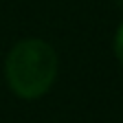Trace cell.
<instances>
[{
    "instance_id": "obj_3",
    "label": "cell",
    "mask_w": 123,
    "mask_h": 123,
    "mask_svg": "<svg viewBox=\"0 0 123 123\" xmlns=\"http://www.w3.org/2000/svg\"><path fill=\"white\" fill-rule=\"evenodd\" d=\"M112 2H114V5H117L119 9H123V0H112Z\"/></svg>"
},
{
    "instance_id": "obj_2",
    "label": "cell",
    "mask_w": 123,
    "mask_h": 123,
    "mask_svg": "<svg viewBox=\"0 0 123 123\" xmlns=\"http://www.w3.org/2000/svg\"><path fill=\"white\" fill-rule=\"evenodd\" d=\"M114 57H117L119 64L123 66V22L119 24L117 33H114Z\"/></svg>"
},
{
    "instance_id": "obj_1",
    "label": "cell",
    "mask_w": 123,
    "mask_h": 123,
    "mask_svg": "<svg viewBox=\"0 0 123 123\" xmlns=\"http://www.w3.org/2000/svg\"><path fill=\"white\" fill-rule=\"evenodd\" d=\"M57 53L40 37L20 40L7 55L5 77L11 92L33 101L49 92L57 79Z\"/></svg>"
}]
</instances>
